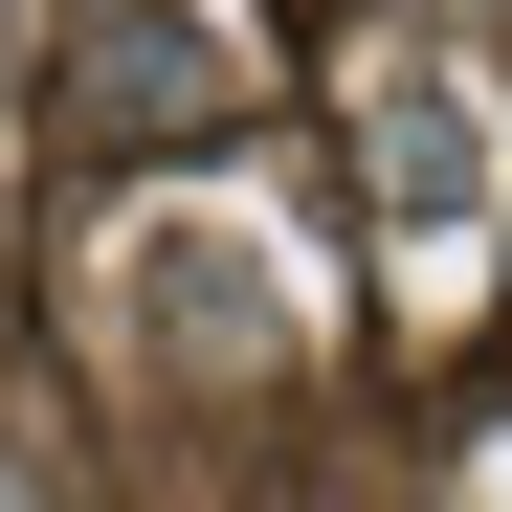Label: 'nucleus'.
Masks as SVG:
<instances>
[{"label": "nucleus", "mask_w": 512, "mask_h": 512, "mask_svg": "<svg viewBox=\"0 0 512 512\" xmlns=\"http://www.w3.org/2000/svg\"><path fill=\"white\" fill-rule=\"evenodd\" d=\"M223 90H245V67H223L201 0H112V23H90V134H201Z\"/></svg>", "instance_id": "f257e3e1"}]
</instances>
